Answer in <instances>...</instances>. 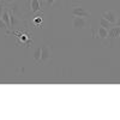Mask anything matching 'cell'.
<instances>
[{"label": "cell", "mask_w": 120, "mask_h": 120, "mask_svg": "<svg viewBox=\"0 0 120 120\" xmlns=\"http://www.w3.org/2000/svg\"><path fill=\"white\" fill-rule=\"evenodd\" d=\"M41 10V4L40 0H30V11L33 13H36Z\"/></svg>", "instance_id": "cell-8"}, {"label": "cell", "mask_w": 120, "mask_h": 120, "mask_svg": "<svg viewBox=\"0 0 120 120\" xmlns=\"http://www.w3.org/2000/svg\"><path fill=\"white\" fill-rule=\"evenodd\" d=\"M119 35H120V26L113 25L111 29L108 30V41H109V45L112 46L113 40H114V38H118Z\"/></svg>", "instance_id": "cell-4"}, {"label": "cell", "mask_w": 120, "mask_h": 120, "mask_svg": "<svg viewBox=\"0 0 120 120\" xmlns=\"http://www.w3.org/2000/svg\"><path fill=\"white\" fill-rule=\"evenodd\" d=\"M115 25L120 26V18H118V19H116V23H115Z\"/></svg>", "instance_id": "cell-16"}, {"label": "cell", "mask_w": 120, "mask_h": 120, "mask_svg": "<svg viewBox=\"0 0 120 120\" xmlns=\"http://www.w3.org/2000/svg\"><path fill=\"white\" fill-rule=\"evenodd\" d=\"M0 1H4V0H0Z\"/></svg>", "instance_id": "cell-19"}, {"label": "cell", "mask_w": 120, "mask_h": 120, "mask_svg": "<svg viewBox=\"0 0 120 120\" xmlns=\"http://www.w3.org/2000/svg\"><path fill=\"white\" fill-rule=\"evenodd\" d=\"M1 19L5 22V24H6V26H7V33H6V35H10V34H11V17H10V10H8V8L5 7L4 12H3V15H1Z\"/></svg>", "instance_id": "cell-6"}, {"label": "cell", "mask_w": 120, "mask_h": 120, "mask_svg": "<svg viewBox=\"0 0 120 120\" xmlns=\"http://www.w3.org/2000/svg\"><path fill=\"white\" fill-rule=\"evenodd\" d=\"M34 59H35L36 63L41 61V47H38V48L35 49V52H34Z\"/></svg>", "instance_id": "cell-11"}, {"label": "cell", "mask_w": 120, "mask_h": 120, "mask_svg": "<svg viewBox=\"0 0 120 120\" xmlns=\"http://www.w3.org/2000/svg\"><path fill=\"white\" fill-rule=\"evenodd\" d=\"M102 17L106 19V21H108L109 23H112L113 25H115V23H116V19H118V17H116L115 12H114V11H112V10H108V11H105V12H103V15H102Z\"/></svg>", "instance_id": "cell-7"}, {"label": "cell", "mask_w": 120, "mask_h": 120, "mask_svg": "<svg viewBox=\"0 0 120 120\" xmlns=\"http://www.w3.org/2000/svg\"><path fill=\"white\" fill-rule=\"evenodd\" d=\"M0 30H6V33H7V26H6L5 22L1 19V17H0Z\"/></svg>", "instance_id": "cell-12"}, {"label": "cell", "mask_w": 120, "mask_h": 120, "mask_svg": "<svg viewBox=\"0 0 120 120\" xmlns=\"http://www.w3.org/2000/svg\"><path fill=\"white\" fill-rule=\"evenodd\" d=\"M4 10H5V3L4 1H0V17H1Z\"/></svg>", "instance_id": "cell-13"}, {"label": "cell", "mask_w": 120, "mask_h": 120, "mask_svg": "<svg viewBox=\"0 0 120 120\" xmlns=\"http://www.w3.org/2000/svg\"><path fill=\"white\" fill-rule=\"evenodd\" d=\"M16 0H4V3L5 4H12V3H15Z\"/></svg>", "instance_id": "cell-15"}, {"label": "cell", "mask_w": 120, "mask_h": 120, "mask_svg": "<svg viewBox=\"0 0 120 120\" xmlns=\"http://www.w3.org/2000/svg\"><path fill=\"white\" fill-rule=\"evenodd\" d=\"M86 25H88V18L77 17V16L72 17V26L76 30H82V29L86 28Z\"/></svg>", "instance_id": "cell-3"}, {"label": "cell", "mask_w": 120, "mask_h": 120, "mask_svg": "<svg viewBox=\"0 0 120 120\" xmlns=\"http://www.w3.org/2000/svg\"><path fill=\"white\" fill-rule=\"evenodd\" d=\"M100 25H101L102 28H105V29H107V30H109V29L113 26V24H112V23H109L108 21H106L103 17L100 19Z\"/></svg>", "instance_id": "cell-10"}, {"label": "cell", "mask_w": 120, "mask_h": 120, "mask_svg": "<svg viewBox=\"0 0 120 120\" xmlns=\"http://www.w3.org/2000/svg\"><path fill=\"white\" fill-rule=\"evenodd\" d=\"M33 25L37 28H42L43 26V18L41 16H35L33 19Z\"/></svg>", "instance_id": "cell-9"}, {"label": "cell", "mask_w": 120, "mask_h": 120, "mask_svg": "<svg viewBox=\"0 0 120 120\" xmlns=\"http://www.w3.org/2000/svg\"><path fill=\"white\" fill-rule=\"evenodd\" d=\"M118 38H120V35H119V37H118Z\"/></svg>", "instance_id": "cell-18"}, {"label": "cell", "mask_w": 120, "mask_h": 120, "mask_svg": "<svg viewBox=\"0 0 120 120\" xmlns=\"http://www.w3.org/2000/svg\"><path fill=\"white\" fill-rule=\"evenodd\" d=\"M70 12H71L72 16H77V17H84V18L91 17V13H90L82 4H72Z\"/></svg>", "instance_id": "cell-1"}, {"label": "cell", "mask_w": 120, "mask_h": 120, "mask_svg": "<svg viewBox=\"0 0 120 120\" xmlns=\"http://www.w3.org/2000/svg\"><path fill=\"white\" fill-rule=\"evenodd\" d=\"M93 30V36L97 40H100V41H106V40H108V30L102 28L101 25H98L96 29L95 28H91Z\"/></svg>", "instance_id": "cell-2"}, {"label": "cell", "mask_w": 120, "mask_h": 120, "mask_svg": "<svg viewBox=\"0 0 120 120\" xmlns=\"http://www.w3.org/2000/svg\"><path fill=\"white\" fill-rule=\"evenodd\" d=\"M46 1H47V4H48V5H53L55 1H59V0H46Z\"/></svg>", "instance_id": "cell-14"}, {"label": "cell", "mask_w": 120, "mask_h": 120, "mask_svg": "<svg viewBox=\"0 0 120 120\" xmlns=\"http://www.w3.org/2000/svg\"><path fill=\"white\" fill-rule=\"evenodd\" d=\"M52 58V48L49 46H42L41 47V61L42 63H46L48 61L49 59Z\"/></svg>", "instance_id": "cell-5"}, {"label": "cell", "mask_w": 120, "mask_h": 120, "mask_svg": "<svg viewBox=\"0 0 120 120\" xmlns=\"http://www.w3.org/2000/svg\"><path fill=\"white\" fill-rule=\"evenodd\" d=\"M116 17H118V18H120V11L118 12V16H116Z\"/></svg>", "instance_id": "cell-17"}]
</instances>
